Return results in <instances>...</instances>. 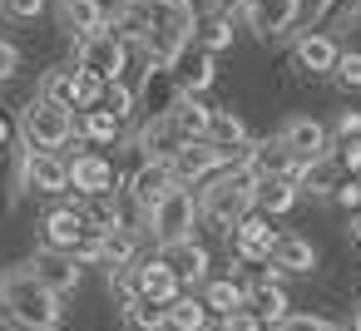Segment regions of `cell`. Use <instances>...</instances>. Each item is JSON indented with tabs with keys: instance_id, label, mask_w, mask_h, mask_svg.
Instances as JSON below:
<instances>
[{
	"instance_id": "obj_1",
	"label": "cell",
	"mask_w": 361,
	"mask_h": 331,
	"mask_svg": "<svg viewBox=\"0 0 361 331\" xmlns=\"http://www.w3.org/2000/svg\"><path fill=\"white\" fill-rule=\"evenodd\" d=\"M65 296H55L45 282L30 277V267H11L0 277V306L20 331H40V326H60V306Z\"/></svg>"
},
{
	"instance_id": "obj_2",
	"label": "cell",
	"mask_w": 361,
	"mask_h": 331,
	"mask_svg": "<svg viewBox=\"0 0 361 331\" xmlns=\"http://www.w3.org/2000/svg\"><path fill=\"white\" fill-rule=\"evenodd\" d=\"M198 208H203V223L213 227H238L247 213H257V178L252 168H223L203 183L198 193Z\"/></svg>"
},
{
	"instance_id": "obj_3",
	"label": "cell",
	"mask_w": 361,
	"mask_h": 331,
	"mask_svg": "<svg viewBox=\"0 0 361 331\" xmlns=\"http://www.w3.org/2000/svg\"><path fill=\"white\" fill-rule=\"evenodd\" d=\"M75 114L70 109H55L45 99H30L20 109V139H25V154H60L70 139H75Z\"/></svg>"
},
{
	"instance_id": "obj_4",
	"label": "cell",
	"mask_w": 361,
	"mask_h": 331,
	"mask_svg": "<svg viewBox=\"0 0 361 331\" xmlns=\"http://www.w3.org/2000/svg\"><path fill=\"white\" fill-rule=\"evenodd\" d=\"M198 218H203L198 193H193V188H173L144 223H149V232H154L159 247H173V242H188V237H193V223H198Z\"/></svg>"
},
{
	"instance_id": "obj_5",
	"label": "cell",
	"mask_w": 361,
	"mask_h": 331,
	"mask_svg": "<svg viewBox=\"0 0 361 331\" xmlns=\"http://www.w3.org/2000/svg\"><path fill=\"white\" fill-rule=\"evenodd\" d=\"M124 65H129V45L114 30H99V35L75 40V70H85V75H94L104 85H119L124 80Z\"/></svg>"
},
{
	"instance_id": "obj_6",
	"label": "cell",
	"mask_w": 361,
	"mask_h": 331,
	"mask_svg": "<svg viewBox=\"0 0 361 331\" xmlns=\"http://www.w3.org/2000/svg\"><path fill=\"white\" fill-rule=\"evenodd\" d=\"M129 296L173 306V301L183 296V277H178V267H173L164 252H159V257H144V262H134V272H129Z\"/></svg>"
},
{
	"instance_id": "obj_7",
	"label": "cell",
	"mask_w": 361,
	"mask_h": 331,
	"mask_svg": "<svg viewBox=\"0 0 361 331\" xmlns=\"http://www.w3.org/2000/svg\"><path fill=\"white\" fill-rule=\"evenodd\" d=\"M173 188H183L178 178H173V163H164V158H144L134 173H129V183H124V193H129V203L149 218Z\"/></svg>"
},
{
	"instance_id": "obj_8",
	"label": "cell",
	"mask_w": 361,
	"mask_h": 331,
	"mask_svg": "<svg viewBox=\"0 0 361 331\" xmlns=\"http://www.w3.org/2000/svg\"><path fill=\"white\" fill-rule=\"evenodd\" d=\"M277 139L287 144V154H292L297 163L331 158V129H326L322 119H312V114H292V119L277 129Z\"/></svg>"
},
{
	"instance_id": "obj_9",
	"label": "cell",
	"mask_w": 361,
	"mask_h": 331,
	"mask_svg": "<svg viewBox=\"0 0 361 331\" xmlns=\"http://www.w3.org/2000/svg\"><path fill=\"white\" fill-rule=\"evenodd\" d=\"M277 237H282V232H272V218L247 213V218L233 227V257H238V262H252V267H272Z\"/></svg>"
},
{
	"instance_id": "obj_10",
	"label": "cell",
	"mask_w": 361,
	"mask_h": 331,
	"mask_svg": "<svg viewBox=\"0 0 361 331\" xmlns=\"http://www.w3.org/2000/svg\"><path fill=\"white\" fill-rule=\"evenodd\" d=\"M90 232H99V227H94V223H90V213H80V208H50V213H45V223H40L45 247L70 252V257H75V247H80Z\"/></svg>"
},
{
	"instance_id": "obj_11",
	"label": "cell",
	"mask_w": 361,
	"mask_h": 331,
	"mask_svg": "<svg viewBox=\"0 0 361 331\" xmlns=\"http://www.w3.org/2000/svg\"><path fill=\"white\" fill-rule=\"evenodd\" d=\"M25 267H30V277H35V282H45V287H50L55 296H70V292L80 287V262H75L70 252L40 247V252H35V257H30Z\"/></svg>"
},
{
	"instance_id": "obj_12",
	"label": "cell",
	"mask_w": 361,
	"mask_h": 331,
	"mask_svg": "<svg viewBox=\"0 0 361 331\" xmlns=\"http://www.w3.org/2000/svg\"><path fill=\"white\" fill-rule=\"evenodd\" d=\"M243 15H247L252 35L272 40V35L292 30V20L302 15V0H243Z\"/></svg>"
},
{
	"instance_id": "obj_13",
	"label": "cell",
	"mask_w": 361,
	"mask_h": 331,
	"mask_svg": "<svg viewBox=\"0 0 361 331\" xmlns=\"http://www.w3.org/2000/svg\"><path fill=\"white\" fill-rule=\"evenodd\" d=\"M70 188L85 193V198H109L114 193V163L104 154H75L70 158Z\"/></svg>"
},
{
	"instance_id": "obj_14",
	"label": "cell",
	"mask_w": 361,
	"mask_h": 331,
	"mask_svg": "<svg viewBox=\"0 0 361 331\" xmlns=\"http://www.w3.org/2000/svg\"><path fill=\"white\" fill-rule=\"evenodd\" d=\"M109 30L134 50H144L149 45V35H154V0H119V6L109 11Z\"/></svg>"
},
{
	"instance_id": "obj_15",
	"label": "cell",
	"mask_w": 361,
	"mask_h": 331,
	"mask_svg": "<svg viewBox=\"0 0 361 331\" xmlns=\"http://www.w3.org/2000/svg\"><path fill=\"white\" fill-rule=\"evenodd\" d=\"M55 20H60V30L85 40V35L109 30V6L104 0H55Z\"/></svg>"
},
{
	"instance_id": "obj_16",
	"label": "cell",
	"mask_w": 361,
	"mask_h": 331,
	"mask_svg": "<svg viewBox=\"0 0 361 331\" xmlns=\"http://www.w3.org/2000/svg\"><path fill=\"white\" fill-rule=\"evenodd\" d=\"M20 188L35 193H70V163L60 154H25L20 163Z\"/></svg>"
},
{
	"instance_id": "obj_17",
	"label": "cell",
	"mask_w": 361,
	"mask_h": 331,
	"mask_svg": "<svg viewBox=\"0 0 361 331\" xmlns=\"http://www.w3.org/2000/svg\"><path fill=\"white\" fill-rule=\"evenodd\" d=\"M292 60H297V70H307V75H336V60H341V50H336V40H331V35H322V30H307V35H297V45H292Z\"/></svg>"
},
{
	"instance_id": "obj_18",
	"label": "cell",
	"mask_w": 361,
	"mask_h": 331,
	"mask_svg": "<svg viewBox=\"0 0 361 331\" xmlns=\"http://www.w3.org/2000/svg\"><path fill=\"white\" fill-rule=\"evenodd\" d=\"M247 168H252V178H297V158L287 154V144L272 134V139H257L252 144V154H247Z\"/></svg>"
},
{
	"instance_id": "obj_19",
	"label": "cell",
	"mask_w": 361,
	"mask_h": 331,
	"mask_svg": "<svg viewBox=\"0 0 361 331\" xmlns=\"http://www.w3.org/2000/svg\"><path fill=\"white\" fill-rule=\"evenodd\" d=\"M169 119H173V129L183 134V144H193V139H208V129H213V104H203L198 94H183V99L169 109Z\"/></svg>"
},
{
	"instance_id": "obj_20",
	"label": "cell",
	"mask_w": 361,
	"mask_h": 331,
	"mask_svg": "<svg viewBox=\"0 0 361 331\" xmlns=\"http://www.w3.org/2000/svg\"><path fill=\"white\" fill-rule=\"evenodd\" d=\"M173 80H178V89H183V94H203V89L218 80L213 55H203L198 45H188V50H183V60L173 65Z\"/></svg>"
},
{
	"instance_id": "obj_21",
	"label": "cell",
	"mask_w": 361,
	"mask_h": 331,
	"mask_svg": "<svg viewBox=\"0 0 361 331\" xmlns=\"http://www.w3.org/2000/svg\"><path fill=\"white\" fill-rule=\"evenodd\" d=\"M317 267V247L302 237V232H282L277 247H272V272H312Z\"/></svg>"
},
{
	"instance_id": "obj_22",
	"label": "cell",
	"mask_w": 361,
	"mask_h": 331,
	"mask_svg": "<svg viewBox=\"0 0 361 331\" xmlns=\"http://www.w3.org/2000/svg\"><path fill=\"white\" fill-rule=\"evenodd\" d=\"M139 149H144L149 158H164V163H169V158L183 149V134L173 129V119H169V114H159V119H149V124L139 129Z\"/></svg>"
},
{
	"instance_id": "obj_23",
	"label": "cell",
	"mask_w": 361,
	"mask_h": 331,
	"mask_svg": "<svg viewBox=\"0 0 361 331\" xmlns=\"http://www.w3.org/2000/svg\"><path fill=\"white\" fill-rule=\"evenodd\" d=\"M297 198H302L297 178H257V213H262V218H282V213H292Z\"/></svg>"
},
{
	"instance_id": "obj_24",
	"label": "cell",
	"mask_w": 361,
	"mask_h": 331,
	"mask_svg": "<svg viewBox=\"0 0 361 331\" xmlns=\"http://www.w3.org/2000/svg\"><path fill=\"white\" fill-rule=\"evenodd\" d=\"M134 252H139V237H134L129 227H109V232L99 237V262L109 267V277H114V272H134V262H139Z\"/></svg>"
},
{
	"instance_id": "obj_25",
	"label": "cell",
	"mask_w": 361,
	"mask_h": 331,
	"mask_svg": "<svg viewBox=\"0 0 361 331\" xmlns=\"http://www.w3.org/2000/svg\"><path fill=\"white\" fill-rule=\"evenodd\" d=\"M247 306H252V311H257L267 326H277L282 316H292V311H287L292 301H287V292H282V282H277V277L252 282V287H247Z\"/></svg>"
},
{
	"instance_id": "obj_26",
	"label": "cell",
	"mask_w": 361,
	"mask_h": 331,
	"mask_svg": "<svg viewBox=\"0 0 361 331\" xmlns=\"http://www.w3.org/2000/svg\"><path fill=\"white\" fill-rule=\"evenodd\" d=\"M336 173H341V163L336 158H317V163H302L297 168V188L302 193H312V198H336Z\"/></svg>"
},
{
	"instance_id": "obj_27",
	"label": "cell",
	"mask_w": 361,
	"mask_h": 331,
	"mask_svg": "<svg viewBox=\"0 0 361 331\" xmlns=\"http://www.w3.org/2000/svg\"><path fill=\"white\" fill-rule=\"evenodd\" d=\"M203 306L218 311V316H233V311L247 306V287H238L233 277H208L203 282Z\"/></svg>"
},
{
	"instance_id": "obj_28",
	"label": "cell",
	"mask_w": 361,
	"mask_h": 331,
	"mask_svg": "<svg viewBox=\"0 0 361 331\" xmlns=\"http://www.w3.org/2000/svg\"><path fill=\"white\" fill-rule=\"evenodd\" d=\"M164 257L178 267V277H183L188 287L208 277V247H203V242H193V237H188V242H173V247H164Z\"/></svg>"
},
{
	"instance_id": "obj_29",
	"label": "cell",
	"mask_w": 361,
	"mask_h": 331,
	"mask_svg": "<svg viewBox=\"0 0 361 331\" xmlns=\"http://www.w3.org/2000/svg\"><path fill=\"white\" fill-rule=\"evenodd\" d=\"M193 45H198L203 55L233 50V20H228V15H203V20L193 25Z\"/></svg>"
},
{
	"instance_id": "obj_30",
	"label": "cell",
	"mask_w": 361,
	"mask_h": 331,
	"mask_svg": "<svg viewBox=\"0 0 361 331\" xmlns=\"http://www.w3.org/2000/svg\"><path fill=\"white\" fill-rule=\"evenodd\" d=\"M119 311H124V326H129V331H169V306H159V301L129 296Z\"/></svg>"
},
{
	"instance_id": "obj_31",
	"label": "cell",
	"mask_w": 361,
	"mask_h": 331,
	"mask_svg": "<svg viewBox=\"0 0 361 331\" xmlns=\"http://www.w3.org/2000/svg\"><path fill=\"white\" fill-rule=\"evenodd\" d=\"M351 20H361V0H322L312 15V30L331 35V30H346Z\"/></svg>"
},
{
	"instance_id": "obj_32",
	"label": "cell",
	"mask_w": 361,
	"mask_h": 331,
	"mask_svg": "<svg viewBox=\"0 0 361 331\" xmlns=\"http://www.w3.org/2000/svg\"><path fill=\"white\" fill-rule=\"evenodd\" d=\"M75 85H80L75 70H45L40 75V99L55 104V109H75Z\"/></svg>"
},
{
	"instance_id": "obj_33",
	"label": "cell",
	"mask_w": 361,
	"mask_h": 331,
	"mask_svg": "<svg viewBox=\"0 0 361 331\" xmlns=\"http://www.w3.org/2000/svg\"><path fill=\"white\" fill-rule=\"evenodd\" d=\"M169 331H208V306H203V296L183 292V296L169 306Z\"/></svg>"
},
{
	"instance_id": "obj_34",
	"label": "cell",
	"mask_w": 361,
	"mask_h": 331,
	"mask_svg": "<svg viewBox=\"0 0 361 331\" xmlns=\"http://www.w3.org/2000/svg\"><path fill=\"white\" fill-rule=\"evenodd\" d=\"M208 139H213V144H223V149L252 144V139H247V124H243L233 109H213V129H208Z\"/></svg>"
},
{
	"instance_id": "obj_35",
	"label": "cell",
	"mask_w": 361,
	"mask_h": 331,
	"mask_svg": "<svg viewBox=\"0 0 361 331\" xmlns=\"http://www.w3.org/2000/svg\"><path fill=\"white\" fill-rule=\"evenodd\" d=\"M119 129H124V124H119L109 109H90V114L80 119V134H85L90 144H114V139H119Z\"/></svg>"
},
{
	"instance_id": "obj_36",
	"label": "cell",
	"mask_w": 361,
	"mask_h": 331,
	"mask_svg": "<svg viewBox=\"0 0 361 331\" xmlns=\"http://www.w3.org/2000/svg\"><path fill=\"white\" fill-rule=\"evenodd\" d=\"M99 109H109V114H114V119L124 124V119H129V114L139 109V94H134V89H129V85L119 80V85H109V89H104V104H99Z\"/></svg>"
},
{
	"instance_id": "obj_37",
	"label": "cell",
	"mask_w": 361,
	"mask_h": 331,
	"mask_svg": "<svg viewBox=\"0 0 361 331\" xmlns=\"http://www.w3.org/2000/svg\"><path fill=\"white\" fill-rule=\"evenodd\" d=\"M75 75H80V85H75V109H85V114H90V109H99L109 85H104V80H94V75H85V70H75Z\"/></svg>"
},
{
	"instance_id": "obj_38",
	"label": "cell",
	"mask_w": 361,
	"mask_h": 331,
	"mask_svg": "<svg viewBox=\"0 0 361 331\" xmlns=\"http://www.w3.org/2000/svg\"><path fill=\"white\" fill-rule=\"evenodd\" d=\"M341 89H361V50H341L336 60V75H331Z\"/></svg>"
},
{
	"instance_id": "obj_39",
	"label": "cell",
	"mask_w": 361,
	"mask_h": 331,
	"mask_svg": "<svg viewBox=\"0 0 361 331\" xmlns=\"http://www.w3.org/2000/svg\"><path fill=\"white\" fill-rule=\"evenodd\" d=\"M267 331H341V326H331V321H322V316H312V311H292V316H282V321L267 326Z\"/></svg>"
},
{
	"instance_id": "obj_40",
	"label": "cell",
	"mask_w": 361,
	"mask_h": 331,
	"mask_svg": "<svg viewBox=\"0 0 361 331\" xmlns=\"http://www.w3.org/2000/svg\"><path fill=\"white\" fill-rule=\"evenodd\" d=\"M0 15H6V20H40L45 0H0Z\"/></svg>"
},
{
	"instance_id": "obj_41",
	"label": "cell",
	"mask_w": 361,
	"mask_h": 331,
	"mask_svg": "<svg viewBox=\"0 0 361 331\" xmlns=\"http://www.w3.org/2000/svg\"><path fill=\"white\" fill-rule=\"evenodd\" d=\"M218 331H267V321L252 311V306H243V311H233V316H223L218 321Z\"/></svg>"
},
{
	"instance_id": "obj_42",
	"label": "cell",
	"mask_w": 361,
	"mask_h": 331,
	"mask_svg": "<svg viewBox=\"0 0 361 331\" xmlns=\"http://www.w3.org/2000/svg\"><path fill=\"white\" fill-rule=\"evenodd\" d=\"M336 163H341L346 173H356V178H361V139H346V144L336 149Z\"/></svg>"
},
{
	"instance_id": "obj_43",
	"label": "cell",
	"mask_w": 361,
	"mask_h": 331,
	"mask_svg": "<svg viewBox=\"0 0 361 331\" xmlns=\"http://www.w3.org/2000/svg\"><path fill=\"white\" fill-rule=\"evenodd\" d=\"M16 70H20V50H16L11 40H0V85L16 80Z\"/></svg>"
},
{
	"instance_id": "obj_44",
	"label": "cell",
	"mask_w": 361,
	"mask_h": 331,
	"mask_svg": "<svg viewBox=\"0 0 361 331\" xmlns=\"http://www.w3.org/2000/svg\"><path fill=\"white\" fill-rule=\"evenodd\" d=\"M336 134H341V144H346V139H361V109H341Z\"/></svg>"
},
{
	"instance_id": "obj_45",
	"label": "cell",
	"mask_w": 361,
	"mask_h": 331,
	"mask_svg": "<svg viewBox=\"0 0 361 331\" xmlns=\"http://www.w3.org/2000/svg\"><path fill=\"white\" fill-rule=\"evenodd\" d=\"M336 203H341V208H351V213H361V178L341 183V188H336Z\"/></svg>"
},
{
	"instance_id": "obj_46",
	"label": "cell",
	"mask_w": 361,
	"mask_h": 331,
	"mask_svg": "<svg viewBox=\"0 0 361 331\" xmlns=\"http://www.w3.org/2000/svg\"><path fill=\"white\" fill-rule=\"evenodd\" d=\"M351 242L361 247V213H351Z\"/></svg>"
},
{
	"instance_id": "obj_47",
	"label": "cell",
	"mask_w": 361,
	"mask_h": 331,
	"mask_svg": "<svg viewBox=\"0 0 361 331\" xmlns=\"http://www.w3.org/2000/svg\"><path fill=\"white\" fill-rule=\"evenodd\" d=\"M6 144H11V119L0 114V149H6Z\"/></svg>"
},
{
	"instance_id": "obj_48",
	"label": "cell",
	"mask_w": 361,
	"mask_h": 331,
	"mask_svg": "<svg viewBox=\"0 0 361 331\" xmlns=\"http://www.w3.org/2000/svg\"><path fill=\"white\" fill-rule=\"evenodd\" d=\"M40 331H65V326H40Z\"/></svg>"
},
{
	"instance_id": "obj_49",
	"label": "cell",
	"mask_w": 361,
	"mask_h": 331,
	"mask_svg": "<svg viewBox=\"0 0 361 331\" xmlns=\"http://www.w3.org/2000/svg\"><path fill=\"white\" fill-rule=\"evenodd\" d=\"M208 331H218V326H208Z\"/></svg>"
}]
</instances>
